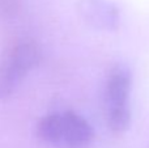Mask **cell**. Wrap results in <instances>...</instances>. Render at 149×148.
Wrapping results in <instances>:
<instances>
[{"instance_id":"3","label":"cell","mask_w":149,"mask_h":148,"mask_svg":"<svg viewBox=\"0 0 149 148\" xmlns=\"http://www.w3.org/2000/svg\"><path fill=\"white\" fill-rule=\"evenodd\" d=\"M41 62V49L30 38L7 46L0 57V101L9 97Z\"/></svg>"},{"instance_id":"1","label":"cell","mask_w":149,"mask_h":148,"mask_svg":"<svg viewBox=\"0 0 149 148\" xmlns=\"http://www.w3.org/2000/svg\"><path fill=\"white\" fill-rule=\"evenodd\" d=\"M36 134L45 143L81 147L93 140L94 128L80 113L63 109L45 114L37 122Z\"/></svg>"},{"instance_id":"2","label":"cell","mask_w":149,"mask_h":148,"mask_svg":"<svg viewBox=\"0 0 149 148\" xmlns=\"http://www.w3.org/2000/svg\"><path fill=\"white\" fill-rule=\"evenodd\" d=\"M132 72L123 63L113 66L103 85V113L113 133H124L131 123Z\"/></svg>"},{"instance_id":"4","label":"cell","mask_w":149,"mask_h":148,"mask_svg":"<svg viewBox=\"0 0 149 148\" xmlns=\"http://www.w3.org/2000/svg\"><path fill=\"white\" fill-rule=\"evenodd\" d=\"M77 12L85 24L97 30L114 31L120 25V12L110 0H79Z\"/></svg>"}]
</instances>
